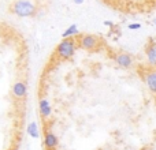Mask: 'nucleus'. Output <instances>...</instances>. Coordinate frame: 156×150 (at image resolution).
<instances>
[{"label": "nucleus", "mask_w": 156, "mask_h": 150, "mask_svg": "<svg viewBox=\"0 0 156 150\" xmlns=\"http://www.w3.org/2000/svg\"><path fill=\"white\" fill-rule=\"evenodd\" d=\"M10 11L19 18H32L37 14V5L32 0H15L10 5Z\"/></svg>", "instance_id": "obj_1"}, {"label": "nucleus", "mask_w": 156, "mask_h": 150, "mask_svg": "<svg viewBox=\"0 0 156 150\" xmlns=\"http://www.w3.org/2000/svg\"><path fill=\"white\" fill-rule=\"evenodd\" d=\"M80 48L77 43V38H63L59 44H58L56 49H55V55L58 56L59 60H69L74 56L76 51Z\"/></svg>", "instance_id": "obj_2"}, {"label": "nucleus", "mask_w": 156, "mask_h": 150, "mask_svg": "<svg viewBox=\"0 0 156 150\" xmlns=\"http://www.w3.org/2000/svg\"><path fill=\"white\" fill-rule=\"evenodd\" d=\"M77 43L78 46L83 51H92V49H96L99 45H103L104 41L94 34H80L77 36Z\"/></svg>", "instance_id": "obj_3"}, {"label": "nucleus", "mask_w": 156, "mask_h": 150, "mask_svg": "<svg viewBox=\"0 0 156 150\" xmlns=\"http://www.w3.org/2000/svg\"><path fill=\"white\" fill-rule=\"evenodd\" d=\"M114 60H115L116 64H118L121 68H123V70L133 68V66H134V59H133V56L129 53H126V52H118Z\"/></svg>", "instance_id": "obj_4"}, {"label": "nucleus", "mask_w": 156, "mask_h": 150, "mask_svg": "<svg viewBox=\"0 0 156 150\" xmlns=\"http://www.w3.org/2000/svg\"><path fill=\"white\" fill-rule=\"evenodd\" d=\"M11 93H12V97L15 100H25L27 94V86L25 80H16L12 85V89H11Z\"/></svg>", "instance_id": "obj_5"}, {"label": "nucleus", "mask_w": 156, "mask_h": 150, "mask_svg": "<svg viewBox=\"0 0 156 150\" xmlns=\"http://www.w3.org/2000/svg\"><path fill=\"white\" fill-rule=\"evenodd\" d=\"M44 148L45 150H56L58 148V137L52 130L44 131Z\"/></svg>", "instance_id": "obj_6"}, {"label": "nucleus", "mask_w": 156, "mask_h": 150, "mask_svg": "<svg viewBox=\"0 0 156 150\" xmlns=\"http://www.w3.org/2000/svg\"><path fill=\"white\" fill-rule=\"evenodd\" d=\"M38 111H40V116L44 119V120H48L52 115V108L49 101L45 98V97H40L38 98Z\"/></svg>", "instance_id": "obj_7"}, {"label": "nucleus", "mask_w": 156, "mask_h": 150, "mask_svg": "<svg viewBox=\"0 0 156 150\" xmlns=\"http://www.w3.org/2000/svg\"><path fill=\"white\" fill-rule=\"evenodd\" d=\"M80 34H81V33L78 32L77 25H70V26H69L67 29L63 32L62 38H71V37H74V36H80Z\"/></svg>", "instance_id": "obj_8"}, {"label": "nucleus", "mask_w": 156, "mask_h": 150, "mask_svg": "<svg viewBox=\"0 0 156 150\" xmlns=\"http://www.w3.org/2000/svg\"><path fill=\"white\" fill-rule=\"evenodd\" d=\"M27 134L30 135V138H38L40 137V127L36 121H32V123L27 126Z\"/></svg>", "instance_id": "obj_9"}, {"label": "nucleus", "mask_w": 156, "mask_h": 150, "mask_svg": "<svg viewBox=\"0 0 156 150\" xmlns=\"http://www.w3.org/2000/svg\"><path fill=\"white\" fill-rule=\"evenodd\" d=\"M140 27H141L140 23H130L129 25V29H132V30H137V29H140Z\"/></svg>", "instance_id": "obj_10"}, {"label": "nucleus", "mask_w": 156, "mask_h": 150, "mask_svg": "<svg viewBox=\"0 0 156 150\" xmlns=\"http://www.w3.org/2000/svg\"><path fill=\"white\" fill-rule=\"evenodd\" d=\"M103 23H104V26H108V27H111V29H112V27H114V23H112V22H111V21H104V22H103Z\"/></svg>", "instance_id": "obj_11"}, {"label": "nucleus", "mask_w": 156, "mask_h": 150, "mask_svg": "<svg viewBox=\"0 0 156 150\" xmlns=\"http://www.w3.org/2000/svg\"><path fill=\"white\" fill-rule=\"evenodd\" d=\"M83 2H85V0H74V3H76V4H82Z\"/></svg>", "instance_id": "obj_12"}, {"label": "nucleus", "mask_w": 156, "mask_h": 150, "mask_svg": "<svg viewBox=\"0 0 156 150\" xmlns=\"http://www.w3.org/2000/svg\"><path fill=\"white\" fill-rule=\"evenodd\" d=\"M8 150H10V149H8Z\"/></svg>", "instance_id": "obj_13"}]
</instances>
